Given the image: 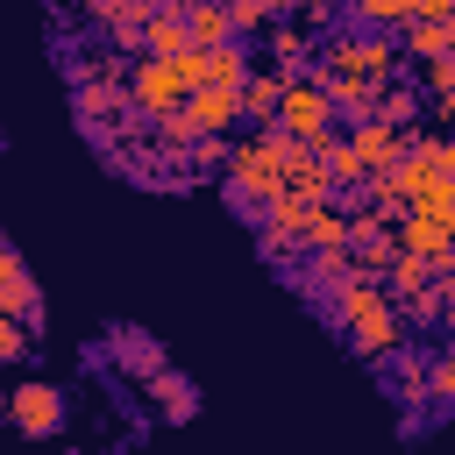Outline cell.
I'll return each instance as SVG.
<instances>
[{"mask_svg":"<svg viewBox=\"0 0 455 455\" xmlns=\"http://www.w3.org/2000/svg\"><path fill=\"white\" fill-rule=\"evenodd\" d=\"M441 320H448V334H455V270L441 277Z\"/></svg>","mask_w":455,"mask_h":455,"instance_id":"obj_31","label":"cell"},{"mask_svg":"<svg viewBox=\"0 0 455 455\" xmlns=\"http://www.w3.org/2000/svg\"><path fill=\"white\" fill-rule=\"evenodd\" d=\"M164 7H171V14H192V7H199V0H164Z\"/></svg>","mask_w":455,"mask_h":455,"instance_id":"obj_33","label":"cell"},{"mask_svg":"<svg viewBox=\"0 0 455 455\" xmlns=\"http://www.w3.org/2000/svg\"><path fill=\"white\" fill-rule=\"evenodd\" d=\"M185 28H192V43H199V50H213V43H228V36H235V14H228V0H199V7L185 14Z\"/></svg>","mask_w":455,"mask_h":455,"instance_id":"obj_19","label":"cell"},{"mask_svg":"<svg viewBox=\"0 0 455 455\" xmlns=\"http://www.w3.org/2000/svg\"><path fill=\"white\" fill-rule=\"evenodd\" d=\"M334 320H341L348 348L370 355V363L391 355V348H405V313H398V299H391V284L377 270H348L334 284Z\"/></svg>","mask_w":455,"mask_h":455,"instance_id":"obj_1","label":"cell"},{"mask_svg":"<svg viewBox=\"0 0 455 455\" xmlns=\"http://www.w3.org/2000/svg\"><path fill=\"white\" fill-rule=\"evenodd\" d=\"M427 85L434 92H455V50L448 57H427Z\"/></svg>","mask_w":455,"mask_h":455,"instance_id":"obj_29","label":"cell"},{"mask_svg":"<svg viewBox=\"0 0 455 455\" xmlns=\"http://www.w3.org/2000/svg\"><path fill=\"white\" fill-rule=\"evenodd\" d=\"M320 156H327V171H334V192H348V185H363L370 178V164L355 156V142H341V135H327V142H313Z\"/></svg>","mask_w":455,"mask_h":455,"instance_id":"obj_20","label":"cell"},{"mask_svg":"<svg viewBox=\"0 0 455 455\" xmlns=\"http://www.w3.org/2000/svg\"><path fill=\"white\" fill-rule=\"evenodd\" d=\"M355 21L363 28H405L412 21V0H355Z\"/></svg>","mask_w":455,"mask_h":455,"instance_id":"obj_24","label":"cell"},{"mask_svg":"<svg viewBox=\"0 0 455 455\" xmlns=\"http://www.w3.org/2000/svg\"><path fill=\"white\" fill-rule=\"evenodd\" d=\"M313 206H320V199H306V192H277V199L263 206V249H270V256H291V249L306 242Z\"/></svg>","mask_w":455,"mask_h":455,"instance_id":"obj_9","label":"cell"},{"mask_svg":"<svg viewBox=\"0 0 455 455\" xmlns=\"http://www.w3.org/2000/svg\"><path fill=\"white\" fill-rule=\"evenodd\" d=\"M291 14H299V21H306V28H313V36H320V28H327V14H334V0H299V7H291Z\"/></svg>","mask_w":455,"mask_h":455,"instance_id":"obj_30","label":"cell"},{"mask_svg":"<svg viewBox=\"0 0 455 455\" xmlns=\"http://www.w3.org/2000/svg\"><path fill=\"white\" fill-rule=\"evenodd\" d=\"M277 107H284V71H277V64H270V71H249V78H242V114L263 121V128H277Z\"/></svg>","mask_w":455,"mask_h":455,"instance_id":"obj_14","label":"cell"},{"mask_svg":"<svg viewBox=\"0 0 455 455\" xmlns=\"http://www.w3.org/2000/svg\"><path fill=\"white\" fill-rule=\"evenodd\" d=\"M121 107H135V100H128V85H121L114 71L78 85V114H85V128H100V121H107V114H121Z\"/></svg>","mask_w":455,"mask_h":455,"instance_id":"obj_18","label":"cell"},{"mask_svg":"<svg viewBox=\"0 0 455 455\" xmlns=\"http://www.w3.org/2000/svg\"><path fill=\"white\" fill-rule=\"evenodd\" d=\"M7 427H14V434H28V441L57 434V427H64V391H57V384H43V377L14 384V391H7Z\"/></svg>","mask_w":455,"mask_h":455,"instance_id":"obj_7","label":"cell"},{"mask_svg":"<svg viewBox=\"0 0 455 455\" xmlns=\"http://www.w3.org/2000/svg\"><path fill=\"white\" fill-rule=\"evenodd\" d=\"M142 50H149V57H185V50H192V28H185V14L156 7V14L142 21Z\"/></svg>","mask_w":455,"mask_h":455,"instance_id":"obj_16","label":"cell"},{"mask_svg":"<svg viewBox=\"0 0 455 455\" xmlns=\"http://www.w3.org/2000/svg\"><path fill=\"white\" fill-rule=\"evenodd\" d=\"M320 78H348V85H391L398 78V43L384 28H355V36H334L320 50Z\"/></svg>","mask_w":455,"mask_h":455,"instance_id":"obj_3","label":"cell"},{"mask_svg":"<svg viewBox=\"0 0 455 455\" xmlns=\"http://www.w3.org/2000/svg\"><path fill=\"white\" fill-rule=\"evenodd\" d=\"M412 14H455V0H412Z\"/></svg>","mask_w":455,"mask_h":455,"instance_id":"obj_32","label":"cell"},{"mask_svg":"<svg viewBox=\"0 0 455 455\" xmlns=\"http://www.w3.org/2000/svg\"><path fill=\"white\" fill-rule=\"evenodd\" d=\"M306 50H313V28L306 21H270V64L284 71V78H299V64H306Z\"/></svg>","mask_w":455,"mask_h":455,"instance_id":"obj_17","label":"cell"},{"mask_svg":"<svg viewBox=\"0 0 455 455\" xmlns=\"http://www.w3.org/2000/svg\"><path fill=\"white\" fill-rule=\"evenodd\" d=\"M0 306H7L14 320H28V327L43 320V299H36V277H28V263H21V256H14L7 242H0Z\"/></svg>","mask_w":455,"mask_h":455,"instance_id":"obj_13","label":"cell"},{"mask_svg":"<svg viewBox=\"0 0 455 455\" xmlns=\"http://www.w3.org/2000/svg\"><path fill=\"white\" fill-rule=\"evenodd\" d=\"M114 355H121V370H135V377H149V370H164V348L142 334V327H121L114 334Z\"/></svg>","mask_w":455,"mask_h":455,"instance_id":"obj_21","label":"cell"},{"mask_svg":"<svg viewBox=\"0 0 455 455\" xmlns=\"http://www.w3.org/2000/svg\"><path fill=\"white\" fill-rule=\"evenodd\" d=\"M28 334H36V327H28V320H14V313L0 306V363H14V355L28 348Z\"/></svg>","mask_w":455,"mask_h":455,"instance_id":"obj_28","label":"cell"},{"mask_svg":"<svg viewBox=\"0 0 455 455\" xmlns=\"http://www.w3.org/2000/svg\"><path fill=\"white\" fill-rule=\"evenodd\" d=\"M242 78H249L242 43H235V36H228V43H213V50H206V78H199V85H242Z\"/></svg>","mask_w":455,"mask_h":455,"instance_id":"obj_22","label":"cell"},{"mask_svg":"<svg viewBox=\"0 0 455 455\" xmlns=\"http://www.w3.org/2000/svg\"><path fill=\"white\" fill-rule=\"evenodd\" d=\"M228 185H235V199L242 206H270L277 192H284V135L277 128H263V135H249V142H235L228 149Z\"/></svg>","mask_w":455,"mask_h":455,"instance_id":"obj_4","label":"cell"},{"mask_svg":"<svg viewBox=\"0 0 455 455\" xmlns=\"http://www.w3.org/2000/svg\"><path fill=\"white\" fill-rule=\"evenodd\" d=\"M277 128L291 142H327L334 135V100L320 78H284V107H277Z\"/></svg>","mask_w":455,"mask_h":455,"instance_id":"obj_6","label":"cell"},{"mask_svg":"<svg viewBox=\"0 0 455 455\" xmlns=\"http://www.w3.org/2000/svg\"><path fill=\"white\" fill-rule=\"evenodd\" d=\"M391 398H405V405H419V398H427V363H405V348H398V377H391Z\"/></svg>","mask_w":455,"mask_h":455,"instance_id":"obj_27","label":"cell"},{"mask_svg":"<svg viewBox=\"0 0 455 455\" xmlns=\"http://www.w3.org/2000/svg\"><path fill=\"white\" fill-rule=\"evenodd\" d=\"M185 92H192V78H185V64H178V57H149V50H142V64L128 71V100H135V114H142V121L178 114V107H185Z\"/></svg>","mask_w":455,"mask_h":455,"instance_id":"obj_5","label":"cell"},{"mask_svg":"<svg viewBox=\"0 0 455 455\" xmlns=\"http://www.w3.org/2000/svg\"><path fill=\"white\" fill-rule=\"evenodd\" d=\"M455 50V14H412L405 21V57H448Z\"/></svg>","mask_w":455,"mask_h":455,"instance_id":"obj_15","label":"cell"},{"mask_svg":"<svg viewBox=\"0 0 455 455\" xmlns=\"http://www.w3.org/2000/svg\"><path fill=\"white\" fill-rule=\"evenodd\" d=\"M398 249L434 256V263H441V277H448V270H455V220H448V213H434V206H405V213H398Z\"/></svg>","mask_w":455,"mask_h":455,"instance_id":"obj_8","label":"cell"},{"mask_svg":"<svg viewBox=\"0 0 455 455\" xmlns=\"http://www.w3.org/2000/svg\"><path fill=\"white\" fill-rule=\"evenodd\" d=\"M348 142H355V156H363V164H370V171H391V164H398V156H405V149H412V135H405V128H398V121H384V114H363V121H355V135H348Z\"/></svg>","mask_w":455,"mask_h":455,"instance_id":"obj_11","label":"cell"},{"mask_svg":"<svg viewBox=\"0 0 455 455\" xmlns=\"http://www.w3.org/2000/svg\"><path fill=\"white\" fill-rule=\"evenodd\" d=\"M228 14H235V36H242V28H270L277 14H291V0H228Z\"/></svg>","mask_w":455,"mask_h":455,"instance_id":"obj_25","label":"cell"},{"mask_svg":"<svg viewBox=\"0 0 455 455\" xmlns=\"http://www.w3.org/2000/svg\"><path fill=\"white\" fill-rule=\"evenodd\" d=\"M427 398H434V405H455V348H441V355L427 363Z\"/></svg>","mask_w":455,"mask_h":455,"instance_id":"obj_26","label":"cell"},{"mask_svg":"<svg viewBox=\"0 0 455 455\" xmlns=\"http://www.w3.org/2000/svg\"><path fill=\"white\" fill-rule=\"evenodd\" d=\"M142 391H149V405H156V419H171V427H185V419H199V391H192V377H178L171 363H164V370H149V377H142Z\"/></svg>","mask_w":455,"mask_h":455,"instance_id":"obj_12","label":"cell"},{"mask_svg":"<svg viewBox=\"0 0 455 455\" xmlns=\"http://www.w3.org/2000/svg\"><path fill=\"white\" fill-rule=\"evenodd\" d=\"M370 114H384V121L412 128V121H419V92H405V85L391 78V85H377V107H370Z\"/></svg>","mask_w":455,"mask_h":455,"instance_id":"obj_23","label":"cell"},{"mask_svg":"<svg viewBox=\"0 0 455 455\" xmlns=\"http://www.w3.org/2000/svg\"><path fill=\"white\" fill-rule=\"evenodd\" d=\"M185 121H192V135H228L242 121V85H192Z\"/></svg>","mask_w":455,"mask_h":455,"instance_id":"obj_10","label":"cell"},{"mask_svg":"<svg viewBox=\"0 0 455 455\" xmlns=\"http://www.w3.org/2000/svg\"><path fill=\"white\" fill-rule=\"evenodd\" d=\"M391 178H398V199H405V206H434V213L455 220V142L419 135V142L391 164Z\"/></svg>","mask_w":455,"mask_h":455,"instance_id":"obj_2","label":"cell"}]
</instances>
